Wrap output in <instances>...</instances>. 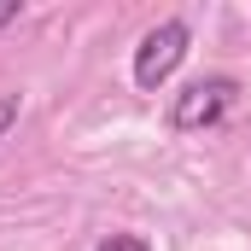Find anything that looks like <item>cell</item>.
Returning a JSON list of instances; mask_svg holds the SVG:
<instances>
[{"label": "cell", "mask_w": 251, "mask_h": 251, "mask_svg": "<svg viewBox=\"0 0 251 251\" xmlns=\"http://www.w3.org/2000/svg\"><path fill=\"white\" fill-rule=\"evenodd\" d=\"M18 12H24L18 0H0V29H6V24H18Z\"/></svg>", "instance_id": "5b68a950"}, {"label": "cell", "mask_w": 251, "mask_h": 251, "mask_svg": "<svg viewBox=\"0 0 251 251\" xmlns=\"http://www.w3.org/2000/svg\"><path fill=\"white\" fill-rule=\"evenodd\" d=\"M94 251H152V246H146L140 234H105V240H100Z\"/></svg>", "instance_id": "3957f363"}, {"label": "cell", "mask_w": 251, "mask_h": 251, "mask_svg": "<svg viewBox=\"0 0 251 251\" xmlns=\"http://www.w3.org/2000/svg\"><path fill=\"white\" fill-rule=\"evenodd\" d=\"M234 100H240V82H234V76H199V82H187V88L176 94V105H170V128H176V134L216 128L228 111H234Z\"/></svg>", "instance_id": "7a4b0ae2"}, {"label": "cell", "mask_w": 251, "mask_h": 251, "mask_svg": "<svg viewBox=\"0 0 251 251\" xmlns=\"http://www.w3.org/2000/svg\"><path fill=\"white\" fill-rule=\"evenodd\" d=\"M12 123H18V94H0V140L12 134Z\"/></svg>", "instance_id": "277c9868"}, {"label": "cell", "mask_w": 251, "mask_h": 251, "mask_svg": "<svg viewBox=\"0 0 251 251\" xmlns=\"http://www.w3.org/2000/svg\"><path fill=\"white\" fill-rule=\"evenodd\" d=\"M187 47H193V29L181 24V18L152 24V29L140 35V47H134V88H140V94H158V88L181 70Z\"/></svg>", "instance_id": "6da1fadb"}]
</instances>
